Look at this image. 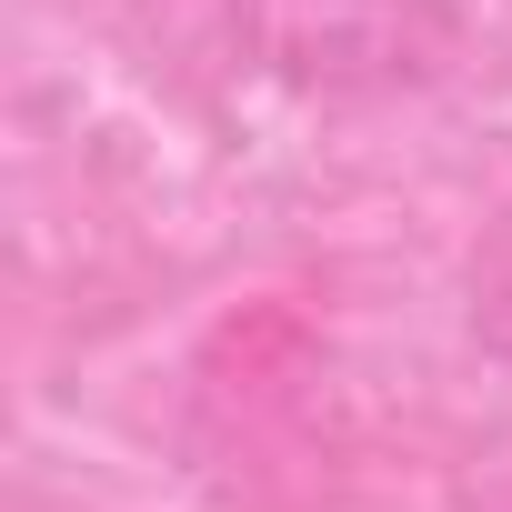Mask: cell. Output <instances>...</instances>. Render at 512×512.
<instances>
[{
  "label": "cell",
  "mask_w": 512,
  "mask_h": 512,
  "mask_svg": "<svg viewBox=\"0 0 512 512\" xmlns=\"http://www.w3.org/2000/svg\"><path fill=\"white\" fill-rule=\"evenodd\" d=\"M231 31L292 91H412L462 51V0H231Z\"/></svg>",
  "instance_id": "obj_1"
}]
</instances>
